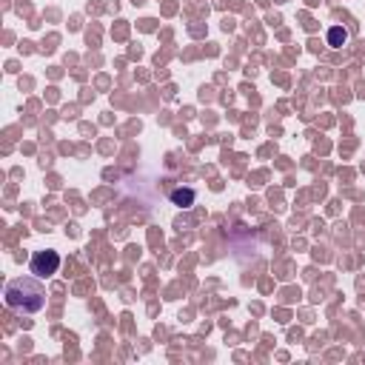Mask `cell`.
<instances>
[{"instance_id":"cell-3","label":"cell","mask_w":365,"mask_h":365,"mask_svg":"<svg viewBox=\"0 0 365 365\" xmlns=\"http://www.w3.org/2000/svg\"><path fill=\"white\" fill-rule=\"evenodd\" d=\"M171 200H174L177 205H191V203H194V191H174Z\"/></svg>"},{"instance_id":"cell-1","label":"cell","mask_w":365,"mask_h":365,"mask_svg":"<svg viewBox=\"0 0 365 365\" xmlns=\"http://www.w3.org/2000/svg\"><path fill=\"white\" fill-rule=\"evenodd\" d=\"M57 268H60V257L54 251H37L32 257V274H37V277H49Z\"/></svg>"},{"instance_id":"cell-2","label":"cell","mask_w":365,"mask_h":365,"mask_svg":"<svg viewBox=\"0 0 365 365\" xmlns=\"http://www.w3.org/2000/svg\"><path fill=\"white\" fill-rule=\"evenodd\" d=\"M345 40H348V32H345V29L334 26V29L328 32V43H331V46H337V49H339V46L345 43Z\"/></svg>"}]
</instances>
